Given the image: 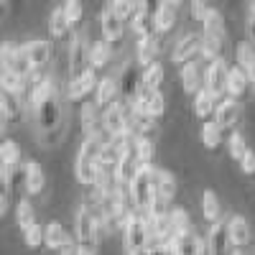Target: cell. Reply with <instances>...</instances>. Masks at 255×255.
<instances>
[{"label":"cell","mask_w":255,"mask_h":255,"mask_svg":"<svg viewBox=\"0 0 255 255\" xmlns=\"http://www.w3.org/2000/svg\"><path fill=\"white\" fill-rule=\"evenodd\" d=\"M28 102L31 110L36 115V125L44 140L49 145H54L61 133H64V120H61V100H59V90L54 79L49 77H33L31 82V92H28Z\"/></svg>","instance_id":"6da1fadb"},{"label":"cell","mask_w":255,"mask_h":255,"mask_svg":"<svg viewBox=\"0 0 255 255\" xmlns=\"http://www.w3.org/2000/svg\"><path fill=\"white\" fill-rule=\"evenodd\" d=\"M102 235H110L108 227H105V222L95 215L87 204H82L77 209V215H74V240H77V245L82 250L97 253V245H100Z\"/></svg>","instance_id":"7a4b0ae2"},{"label":"cell","mask_w":255,"mask_h":255,"mask_svg":"<svg viewBox=\"0 0 255 255\" xmlns=\"http://www.w3.org/2000/svg\"><path fill=\"white\" fill-rule=\"evenodd\" d=\"M153 174H156V166H140L135 179L130 181V199H133V207L135 212L145 217L151 207L158 202L156 197V181H153Z\"/></svg>","instance_id":"3957f363"},{"label":"cell","mask_w":255,"mask_h":255,"mask_svg":"<svg viewBox=\"0 0 255 255\" xmlns=\"http://www.w3.org/2000/svg\"><path fill=\"white\" fill-rule=\"evenodd\" d=\"M151 235H148V222L140 212H133L130 217L123 225V245H125V255H138L148 250Z\"/></svg>","instance_id":"277c9868"},{"label":"cell","mask_w":255,"mask_h":255,"mask_svg":"<svg viewBox=\"0 0 255 255\" xmlns=\"http://www.w3.org/2000/svg\"><path fill=\"white\" fill-rule=\"evenodd\" d=\"M0 72H8V74H15L20 79L31 82L33 79V69H31V61L26 56V49L5 41V44L0 46Z\"/></svg>","instance_id":"5b68a950"},{"label":"cell","mask_w":255,"mask_h":255,"mask_svg":"<svg viewBox=\"0 0 255 255\" xmlns=\"http://www.w3.org/2000/svg\"><path fill=\"white\" fill-rule=\"evenodd\" d=\"M90 49H92V44H87V36H84V33H74L72 36L69 56H67L69 79H77L79 74H84L90 69Z\"/></svg>","instance_id":"8992f818"},{"label":"cell","mask_w":255,"mask_h":255,"mask_svg":"<svg viewBox=\"0 0 255 255\" xmlns=\"http://www.w3.org/2000/svg\"><path fill=\"white\" fill-rule=\"evenodd\" d=\"M227 77H230V67L225 64V59L207 64V69H204V90L212 92L217 100H225L227 97Z\"/></svg>","instance_id":"52a82bcc"},{"label":"cell","mask_w":255,"mask_h":255,"mask_svg":"<svg viewBox=\"0 0 255 255\" xmlns=\"http://www.w3.org/2000/svg\"><path fill=\"white\" fill-rule=\"evenodd\" d=\"M199 51H202V33L186 31V33H181V38L176 41V46H174V51H171V61L179 64V67H184V64L194 61V59L199 56Z\"/></svg>","instance_id":"ba28073f"},{"label":"cell","mask_w":255,"mask_h":255,"mask_svg":"<svg viewBox=\"0 0 255 255\" xmlns=\"http://www.w3.org/2000/svg\"><path fill=\"white\" fill-rule=\"evenodd\" d=\"M207 255H230V230H227V217L220 220L217 225H212L207 232Z\"/></svg>","instance_id":"9c48e42d"},{"label":"cell","mask_w":255,"mask_h":255,"mask_svg":"<svg viewBox=\"0 0 255 255\" xmlns=\"http://www.w3.org/2000/svg\"><path fill=\"white\" fill-rule=\"evenodd\" d=\"M26 49V56L31 61V69H33V77H41V72L46 69V64L51 59V44L46 38H33L23 46Z\"/></svg>","instance_id":"30bf717a"},{"label":"cell","mask_w":255,"mask_h":255,"mask_svg":"<svg viewBox=\"0 0 255 255\" xmlns=\"http://www.w3.org/2000/svg\"><path fill=\"white\" fill-rule=\"evenodd\" d=\"M238 118H240V102H238V100H232V97L220 100L217 110H215V123L225 130V135H227V138H230V133H235Z\"/></svg>","instance_id":"8fae6325"},{"label":"cell","mask_w":255,"mask_h":255,"mask_svg":"<svg viewBox=\"0 0 255 255\" xmlns=\"http://www.w3.org/2000/svg\"><path fill=\"white\" fill-rule=\"evenodd\" d=\"M118 84H120V100L123 102H135L138 97V90H140V74H138V64H125L120 77H118Z\"/></svg>","instance_id":"7c38bea8"},{"label":"cell","mask_w":255,"mask_h":255,"mask_svg":"<svg viewBox=\"0 0 255 255\" xmlns=\"http://www.w3.org/2000/svg\"><path fill=\"white\" fill-rule=\"evenodd\" d=\"M133 105H135L140 113H145L148 118H153V120H158V118L166 113V100H163V95H161V92H151V90H145V87L138 90V97H135Z\"/></svg>","instance_id":"4fadbf2b"},{"label":"cell","mask_w":255,"mask_h":255,"mask_svg":"<svg viewBox=\"0 0 255 255\" xmlns=\"http://www.w3.org/2000/svg\"><path fill=\"white\" fill-rule=\"evenodd\" d=\"M97 82H100V79H97V72L90 67L87 72L79 74L77 79H69V82H67V97L74 100V102H77V100H84L90 92L97 90Z\"/></svg>","instance_id":"5bb4252c"},{"label":"cell","mask_w":255,"mask_h":255,"mask_svg":"<svg viewBox=\"0 0 255 255\" xmlns=\"http://www.w3.org/2000/svg\"><path fill=\"white\" fill-rule=\"evenodd\" d=\"M100 28H102V38L110 41V44H115V41L123 38L125 23L118 18V13L113 10V5H105V8L100 10Z\"/></svg>","instance_id":"9a60e30c"},{"label":"cell","mask_w":255,"mask_h":255,"mask_svg":"<svg viewBox=\"0 0 255 255\" xmlns=\"http://www.w3.org/2000/svg\"><path fill=\"white\" fill-rule=\"evenodd\" d=\"M102 130L108 133L110 138L128 130V118H125L123 102H115V105H110L108 110H102Z\"/></svg>","instance_id":"2e32d148"},{"label":"cell","mask_w":255,"mask_h":255,"mask_svg":"<svg viewBox=\"0 0 255 255\" xmlns=\"http://www.w3.org/2000/svg\"><path fill=\"white\" fill-rule=\"evenodd\" d=\"M161 51V36L153 33V36H140L138 44H135V64H140V67H151V64H156V56Z\"/></svg>","instance_id":"e0dca14e"},{"label":"cell","mask_w":255,"mask_h":255,"mask_svg":"<svg viewBox=\"0 0 255 255\" xmlns=\"http://www.w3.org/2000/svg\"><path fill=\"white\" fill-rule=\"evenodd\" d=\"M179 3L176 0H163L153 8V20H156V33H166L176 26V15H179Z\"/></svg>","instance_id":"ac0fdd59"},{"label":"cell","mask_w":255,"mask_h":255,"mask_svg":"<svg viewBox=\"0 0 255 255\" xmlns=\"http://www.w3.org/2000/svg\"><path fill=\"white\" fill-rule=\"evenodd\" d=\"M204 69L197 59L181 67V87H184L186 95H197L199 90H204Z\"/></svg>","instance_id":"d6986e66"},{"label":"cell","mask_w":255,"mask_h":255,"mask_svg":"<svg viewBox=\"0 0 255 255\" xmlns=\"http://www.w3.org/2000/svg\"><path fill=\"white\" fill-rule=\"evenodd\" d=\"M95 102H97V108H102V110H108L110 105L120 102V84H118L115 77H102V79L97 82Z\"/></svg>","instance_id":"ffe728a7"},{"label":"cell","mask_w":255,"mask_h":255,"mask_svg":"<svg viewBox=\"0 0 255 255\" xmlns=\"http://www.w3.org/2000/svg\"><path fill=\"white\" fill-rule=\"evenodd\" d=\"M227 230H230V245L245 250L250 243V222L243 215H232L227 217Z\"/></svg>","instance_id":"44dd1931"},{"label":"cell","mask_w":255,"mask_h":255,"mask_svg":"<svg viewBox=\"0 0 255 255\" xmlns=\"http://www.w3.org/2000/svg\"><path fill=\"white\" fill-rule=\"evenodd\" d=\"M23 184H26V191L31 197L41 194L46 186V174H44V168L38 166V161H26L23 166Z\"/></svg>","instance_id":"7402d4cb"},{"label":"cell","mask_w":255,"mask_h":255,"mask_svg":"<svg viewBox=\"0 0 255 255\" xmlns=\"http://www.w3.org/2000/svg\"><path fill=\"white\" fill-rule=\"evenodd\" d=\"M82 130H84V138L105 133L102 130V108H97V102H87L82 108Z\"/></svg>","instance_id":"603a6c76"},{"label":"cell","mask_w":255,"mask_h":255,"mask_svg":"<svg viewBox=\"0 0 255 255\" xmlns=\"http://www.w3.org/2000/svg\"><path fill=\"white\" fill-rule=\"evenodd\" d=\"M69 240H72V235L64 230L61 222L51 220V222L44 227V248H49V250H54V253H61V248L67 245Z\"/></svg>","instance_id":"cb8c5ba5"},{"label":"cell","mask_w":255,"mask_h":255,"mask_svg":"<svg viewBox=\"0 0 255 255\" xmlns=\"http://www.w3.org/2000/svg\"><path fill=\"white\" fill-rule=\"evenodd\" d=\"M153 181H156V197L168 204L174 197H176V179L171 171H166V168H158L156 166V174H153Z\"/></svg>","instance_id":"d4e9b609"},{"label":"cell","mask_w":255,"mask_h":255,"mask_svg":"<svg viewBox=\"0 0 255 255\" xmlns=\"http://www.w3.org/2000/svg\"><path fill=\"white\" fill-rule=\"evenodd\" d=\"M202 215H204V220H207L209 227H212V225H217L220 220H225V217H222L220 197H217L212 189H204V191H202Z\"/></svg>","instance_id":"484cf974"},{"label":"cell","mask_w":255,"mask_h":255,"mask_svg":"<svg viewBox=\"0 0 255 255\" xmlns=\"http://www.w3.org/2000/svg\"><path fill=\"white\" fill-rule=\"evenodd\" d=\"M171 255H207V243L197 232H189V235L176 240V248Z\"/></svg>","instance_id":"4316f807"},{"label":"cell","mask_w":255,"mask_h":255,"mask_svg":"<svg viewBox=\"0 0 255 255\" xmlns=\"http://www.w3.org/2000/svg\"><path fill=\"white\" fill-rule=\"evenodd\" d=\"M217 105H220V100H217L215 95L207 92V90H199V92L194 95V115L202 118V120H215Z\"/></svg>","instance_id":"83f0119b"},{"label":"cell","mask_w":255,"mask_h":255,"mask_svg":"<svg viewBox=\"0 0 255 255\" xmlns=\"http://www.w3.org/2000/svg\"><path fill=\"white\" fill-rule=\"evenodd\" d=\"M248 87H250V79H248L245 69H240L238 64H235V67H230V77H227V97L240 100V97L248 92Z\"/></svg>","instance_id":"f1b7e54d"},{"label":"cell","mask_w":255,"mask_h":255,"mask_svg":"<svg viewBox=\"0 0 255 255\" xmlns=\"http://www.w3.org/2000/svg\"><path fill=\"white\" fill-rule=\"evenodd\" d=\"M202 33L207 36H215L220 41H227V28H225V15L217 10V8H212L207 13V18L202 20Z\"/></svg>","instance_id":"f546056e"},{"label":"cell","mask_w":255,"mask_h":255,"mask_svg":"<svg viewBox=\"0 0 255 255\" xmlns=\"http://www.w3.org/2000/svg\"><path fill=\"white\" fill-rule=\"evenodd\" d=\"M130 28H133V31L138 33V38H140V36H153V33H156V20H153V10L148 8L145 3H140V10H138V15L133 18Z\"/></svg>","instance_id":"4dcf8cb0"},{"label":"cell","mask_w":255,"mask_h":255,"mask_svg":"<svg viewBox=\"0 0 255 255\" xmlns=\"http://www.w3.org/2000/svg\"><path fill=\"white\" fill-rule=\"evenodd\" d=\"M225 140H227V135H225V130H222L215 120H207V123L202 125V143H204L207 151H217Z\"/></svg>","instance_id":"1f68e13d"},{"label":"cell","mask_w":255,"mask_h":255,"mask_svg":"<svg viewBox=\"0 0 255 255\" xmlns=\"http://www.w3.org/2000/svg\"><path fill=\"white\" fill-rule=\"evenodd\" d=\"M113 59V44L110 41H95L92 44V49H90V67L97 72V69H102V67H108V61Z\"/></svg>","instance_id":"d6a6232c"},{"label":"cell","mask_w":255,"mask_h":255,"mask_svg":"<svg viewBox=\"0 0 255 255\" xmlns=\"http://www.w3.org/2000/svg\"><path fill=\"white\" fill-rule=\"evenodd\" d=\"M168 220H171V227H174V235L176 238H184L191 232V217L184 207H174L168 209Z\"/></svg>","instance_id":"836d02e7"},{"label":"cell","mask_w":255,"mask_h":255,"mask_svg":"<svg viewBox=\"0 0 255 255\" xmlns=\"http://www.w3.org/2000/svg\"><path fill=\"white\" fill-rule=\"evenodd\" d=\"M161 82H163V64H151L148 69H143L140 74V87L151 90V92H161Z\"/></svg>","instance_id":"e575fe53"},{"label":"cell","mask_w":255,"mask_h":255,"mask_svg":"<svg viewBox=\"0 0 255 255\" xmlns=\"http://www.w3.org/2000/svg\"><path fill=\"white\" fill-rule=\"evenodd\" d=\"M15 222H18V227L20 230H28V227H33L36 225V209H33V204H31V199H20L18 204H15Z\"/></svg>","instance_id":"d590c367"},{"label":"cell","mask_w":255,"mask_h":255,"mask_svg":"<svg viewBox=\"0 0 255 255\" xmlns=\"http://www.w3.org/2000/svg\"><path fill=\"white\" fill-rule=\"evenodd\" d=\"M49 31H51L54 38H64L72 31L69 23H67V15H64V5H56L51 10V15H49Z\"/></svg>","instance_id":"8d00e7d4"},{"label":"cell","mask_w":255,"mask_h":255,"mask_svg":"<svg viewBox=\"0 0 255 255\" xmlns=\"http://www.w3.org/2000/svg\"><path fill=\"white\" fill-rule=\"evenodd\" d=\"M20 100H23V97L13 95L10 90H5L3 84H0V105H3V110H5L8 120H15V118H20Z\"/></svg>","instance_id":"74e56055"},{"label":"cell","mask_w":255,"mask_h":255,"mask_svg":"<svg viewBox=\"0 0 255 255\" xmlns=\"http://www.w3.org/2000/svg\"><path fill=\"white\" fill-rule=\"evenodd\" d=\"M110 5H113V10L118 13V18L123 20V23H133V18L140 10V3H135V0H115V3H110Z\"/></svg>","instance_id":"f35d334b"},{"label":"cell","mask_w":255,"mask_h":255,"mask_svg":"<svg viewBox=\"0 0 255 255\" xmlns=\"http://www.w3.org/2000/svg\"><path fill=\"white\" fill-rule=\"evenodd\" d=\"M235 59H238V67L245 69V74L255 67V49L250 46V41H240L235 49Z\"/></svg>","instance_id":"ab89813d"},{"label":"cell","mask_w":255,"mask_h":255,"mask_svg":"<svg viewBox=\"0 0 255 255\" xmlns=\"http://www.w3.org/2000/svg\"><path fill=\"white\" fill-rule=\"evenodd\" d=\"M227 151H230V156L235 158L238 163H240V161H243V156L250 151V145L245 143V135H243L240 130L230 133V138H227Z\"/></svg>","instance_id":"60d3db41"},{"label":"cell","mask_w":255,"mask_h":255,"mask_svg":"<svg viewBox=\"0 0 255 255\" xmlns=\"http://www.w3.org/2000/svg\"><path fill=\"white\" fill-rule=\"evenodd\" d=\"M153 153H156V145L153 138H138L135 143V158L140 166H153Z\"/></svg>","instance_id":"b9f144b4"},{"label":"cell","mask_w":255,"mask_h":255,"mask_svg":"<svg viewBox=\"0 0 255 255\" xmlns=\"http://www.w3.org/2000/svg\"><path fill=\"white\" fill-rule=\"evenodd\" d=\"M23 243L31 248V250H38V248H44V227H41L38 222L33 227H28L23 232Z\"/></svg>","instance_id":"7bdbcfd3"},{"label":"cell","mask_w":255,"mask_h":255,"mask_svg":"<svg viewBox=\"0 0 255 255\" xmlns=\"http://www.w3.org/2000/svg\"><path fill=\"white\" fill-rule=\"evenodd\" d=\"M82 13H84V8H82V3H77V0H69V3H64V15H67V23H69V28L79 26Z\"/></svg>","instance_id":"ee69618b"},{"label":"cell","mask_w":255,"mask_h":255,"mask_svg":"<svg viewBox=\"0 0 255 255\" xmlns=\"http://www.w3.org/2000/svg\"><path fill=\"white\" fill-rule=\"evenodd\" d=\"M0 194H8L10 197V168H8V161L0 151Z\"/></svg>","instance_id":"f6af8a7d"},{"label":"cell","mask_w":255,"mask_h":255,"mask_svg":"<svg viewBox=\"0 0 255 255\" xmlns=\"http://www.w3.org/2000/svg\"><path fill=\"white\" fill-rule=\"evenodd\" d=\"M240 168H243V174H255V151H253V148H250V151L243 156Z\"/></svg>","instance_id":"bcb514c9"},{"label":"cell","mask_w":255,"mask_h":255,"mask_svg":"<svg viewBox=\"0 0 255 255\" xmlns=\"http://www.w3.org/2000/svg\"><path fill=\"white\" fill-rule=\"evenodd\" d=\"M189 10H191V15H194L197 20H204V18H207V13L212 10V5H204V3H191V8H189Z\"/></svg>","instance_id":"7dc6e473"},{"label":"cell","mask_w":255,"mask_h":255,"mask_svg":"<svg viewBox=\"0 0 255 255\" xmlns=\"http://www.w3.org/2000/svg\"><path fill=\"white\" fill-rule=\"evenodd\" d=\"M245 31H248V41H250V46L255 49V15L248 13V23H245Z\"/></svg>","instance_id":"c3c4849f"},{"label":"cell","mask_w":255,"mask_h":255,"mask_svg":"<svg viewBox=\"0 0 255 255\" xmlns=\"http://www.w3.org/2000/svg\"><path fill=\"white\" fill-rule=\"evenodd\" d=\"M8 204H10V197L8 194H0V220L8 215Z\"/></svg>","instance_id":"681fc988"},{"label":"cell","mask_w":255,"mask_h":255,"mask_svg":"<svg viewBox=\"0 0 255 255\" xmlns=\"http://www.w3.org/2000/svg\"><path fill=\"white\" fill-rule=\"evenodd\" d=\"M5 128H8V120H0V143L8 140V138H5Z\"/></svg>","instance_id":"f907efd6"},{"label":"cell","mask_w":255,"mask_h":255,"mask_svg":"<svg viewBox=\"0 0 255 255\" xmlns=\"http://www.w3.org/2000/svg\"><path fill=\"white\" fill-rule=\"evenodd\" d=\"M248 79H250V87H253V95H255V67L248 72Z\"/></svg>","instance_id":"816d5d0a"},{"label":"cell","mask_w":255,"mask_h":255,"mask_svg":"<svg viewBox=\"0 0 255 255\" xmlns=\"http://www.w3.org/2000/svg\"><path fill=\"white\" fill-rule=\"evenodd\" d=\"M8 10H10V5H8V3H0V18L8 15Z\"/></svg>","instance_id":"f5cc1de1"},{"label":"cell","mask_w":255,"mask_h":255,"mask_svg":"<svg viewBox=\"0 0 255 255\" xmlns=\"http://www.w3.org/2000/svg\"><path fill=\"white\" fill-rule=\"evenodd\" d=\"M0 120H8V115H5V110H3V105H0ZM10 123V120H8Z\"/></svg>","instance_id":"db71d44e"},{"label":"cell","mask_w":255,"mask_h":255,"mask_svg":"<svg viewBox=\"0 0 255 255\" xmlns=\"http://www.w3.org/2000/svg\"><path fill=\"white\" fill-rule=\"evenodd\" d=\"M77 255H97V253H92V250H82V248H79V253H77Z\"/></svg>","instance_id":"11a10c76"},{"label":"cell","mask_w":255,"mask_h":255,"mask_svg":"<svg viewBox=\"0 0 255 255\" xmlns=\"http://www.w3.org/2000/svg\"><path fill=\"white\" fill-rule=\"evenodd\" d=\"M253 255H255V250H253Z\"/></svg>","instance_id":"9f6ffc18"}]
</instances>
